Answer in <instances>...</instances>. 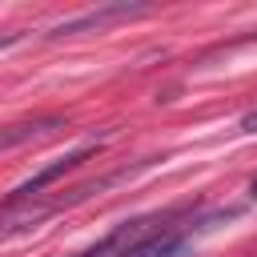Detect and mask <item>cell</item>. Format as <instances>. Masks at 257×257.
Here are the masks:
<instances>
[{
  "mask_svg": "<svg viewBox=\"0 0 257 257\" xmlns=\"http://www.w3.org/2000/svg\"><path fill=\"white\" fill-rule=\"evenodd\" d=\"M96 153V145H84V149H76V153H68V157H60V161H52L48 169H40L36 177H28L24 185H16L12 189V197H8V205H24V201H32V197H40V189H48L56 177H64V173H72L80 161H88Z\"/></svg>",
  "mask_w": 257,
  "mask_h": 257,
  "instance_id": "1",
  "label": "cell"
},
{
  "mask_svg": "<svg viewBox=\"0 0 257 257\" xmlns=\"http://www.w3.org/2000/svg\"><path fill=\"white\" fill-rule=\"evenodd\" d=\"M145 12H149V4H104V8H88V12H80V16L64 20V24H56L48 36H72V32H84V28H100V24H108V20L145 16Z\"/></svg>",
  "mask_w": 257,
  "mask_h": 257,
  "instance_id": "2",
  "label": "cell"
},
{
  "mask_svg": "<svg viewBox=\"0 0 257 257\" xmlns=\"http://www.w3.org/2000/svg\"><path fill=\"white\" fill-rule=\"evenodd\" d=\"M68 128L60 116H32V120H16V124H0V153L16 149V145H28V141H40V137H52Z\"/></svg>",
  "mask_w": 257,
  "mask_h": 257,
  "instance_id": "3",
  "label": "cell"
},
{
  "mask_svg": "<svg viewBox=\"0 0 257 257\" xmlns=\"http://www.w3.org/2000/svg\"><path fill=\"white\" fill-rule=\"evenodd\" d=\"M241 133H257V108H249V112L241 116Z\"/></svg>",
  "mask_w": 257,
  "mask_h": 257,
  "instance_id": "4",
  "label": "cell"
},
{
  "mask_svg": "<svg viewBox=\"0 0 257 257\" xmlns=\"http://www.w3.org/2000/svg\"><path fill=\"white\" fill-rule=\"evenodd\" d=\"M253 197H257V181H253Z\"/></svg>",
  "mask_w": 257,
  "mask_h": 257,
  "instance_id": "5",
  "label": "cell"
}]
</instances>
